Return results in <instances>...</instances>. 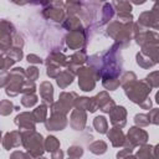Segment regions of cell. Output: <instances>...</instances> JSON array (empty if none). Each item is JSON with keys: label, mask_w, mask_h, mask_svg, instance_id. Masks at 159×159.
I'll use <instances>...</instances> for the list:
<instances>
[{"label": "cell", "mask_w": 159, "mask_h": 159, "mask_svg": "<svg viewBox=\"0 0 159 159\" xmlns=\"http://www.w3.org/2000/svg\"><path fill=\"white\" fill-rule=\"evenodd\" d=\"M22 145L27 153H30L35 159L42 157L45 152V140L40 133L36 130H21Z\"/></svg>", "instance_id": "cell-1"}, {"label": "cell", "mask_w": 159, "mask_h": 159, "mask_svg": "<svg viewBox=\"0 0 159 159\" xmlns=\"http://www.w3.org/2000/svg\"><path fill=\"white\" fill-rule=\"evenodd\" d=\"M152 91V87L147 83L145 80L142 81H134L124 87L125 96L134 103L142 104L145 99L149 98V93Z\"/></svg>", "instance_id": "cell-2"}, {"label": "cell", "mask_w": 159, "mask_h": 159, "mask_svg": "<svg viewBox=\"0 0 159 159\" xmlns=\"http://www.w3.org/2000/svg\"><path fill=\"white\" fill-rule=\"evenodd\" d=\"M27 80L29 78L26 75V70H24L21 67L12 68L11 71H9V80H7V84L5 87V93L10 97L17 96L19 93H21L22 86Z\"/></svg>", "instance_id": "cell-3"}, {"label": "cell", "mask_w": 159, "mask_h": 159, "mask_svg": "<svg viewBox=\"0 0 159 159\" xmlns=\"http://www.w3.org/2000/svg\"><path fill=\"white\" fill-rule=\"evenodd\" d=\"M77 93L76 92H61L58 101L53 102V104L50 107L51 114H62L66 116L73 107L75 102L77 99Z\"/></svg>", "instance_id": "cell-4"}, {"label": "cell", "mask_w": 159, "mask_h": 159, "mask_svg": "<svg viewBox=\"0 0 159 159\" xmlns=\"http://www.w3.org/2000/svg\"><path fill=\"white\" fill-rule=\"evenodd\" d=\"M77 76H78V86L84 92H91L96 86V81L99 80L97 72L89 66L80 67Z\"/></svg>", "instance_id": "cell-5"}, {"label": "cell", "mask_w": 159, "mask_h": 159, "mask_svg": "<svg viewBox=\"0 0 159 159\" xmlns=\"http://www.w3.org/2000/svg\"><path fill=\"white\" fill-rule=\"evenodd\" d=\"M16 34L14 25L10 21L1 20V30H0V48L1 53H5L12 47L14 35Z\"/></svg>", "instance_id": "cell-6"}, {"label": "cell", "mask_w": 159, "mask_h": 159, "mask_svg": "<svg viewBox=\"0 0 159 159\" xmlns=\"http://www.w3.org/2000/svg\"><path fill=\"white\" fill-rule=\"evenodd\" d=\"M138 24L145 29L152 27L154 30H159V0L154 2L152 10L144 11L139 15Z\"/></svg>", "instance_id": "cell-7"}, {"label": "cell", "mask_w": 159, "mask_h": 159, "mask_svg": "<svg viewBox=\"0 0 159 159\" xmlns=\"http://www.w3.org/2000/svg\"><path fill=\"white\" fill-rule=\"evenodd\" d=\"M147 140H148V133L142 129L140 127H132L129 128L128 133H127V140H125V144H124V148H132L134 149L135 147H140V145H144L147 144Z\"/></svg>", "instance_id": "cell-8"}, {"label": "cell", "mask_w": 159, "mask_h": 159, "mask_svg": "<svg viewBox=\"0 0 159 159\" xmlns=\"http://www.w3.org/2000/svg\"><path fill=\"white\" fill-rule=\"evenodd\" d=\"M47 5L50 7L43 9L42 15L48 20H52L56 22H63L65 17H66V11H65V9H62L65 6V2L56 1V2H47Z\"/></svg>", "instance_id": "cell-9"}, {"label": "cell", "mask_w": 159, "mask_h": 159, "mask_svg": "<svg viewBox=\"0 0 159 159\" xmlns=\"http://www.w3.org/2000/svg\"><path fill=\"white\" fill-rule=\"evenodd\" d=\"M15 124L19 127L20 130H35L36 129V120L32 116V112H22L15 117Z\"/></svg>", "instance_id": "cell-10"}, {"label": "cell", "mask_w": 159, "mask_h": 159, "mask_svg": "<svg viewBox=\"0 0 159 159\" xmlns=\"http://www.w3.org/2000/svg\"><path fill=\"white\" fill-rule=\"evenodd\" d=\"M109 120L113 127L122 129L127 123V109L123 106H116L109 112Z\"/></svg>", "instance_id": "cell-11"}, {"label": "cell", "mask_w": 159, "mask_h": 159, "mask_svg": "<svg viewBox=\"0 0 159 159\" xmlns=\"http://www.w3.org/2000/svg\"><path fill=\"white\" fill-rule=\"evenodd\" d=\"M134 39L137 40V43L140 45L142 47L153 46V45H158L159 43V34L155 32V31H149L148 29H145L142 32H139Z\"/></svg>", "instance_id": "cell-12"}, {"label": "cell", "mask_w": 159, "mask_h": 159, "mask_svg": "<svg viewBox=\"0 0 159 159\" xmlns=\"http://www.w3.org/2000/svg\"><path fill=\"white\" fill-rule=\"evenodd\" d=\"M88 60L86 51L84 50H80L76 51L71 57H68V65H67V70L70 72H72L73 75H77L80 67H82V65Z\"/></svg>", "instance_id": "cell-13"}, {"label": "cell", "mask_w": 159, "mask_h": 159, "mask_svg": "<svg viewBox=\"0 0 159 159\" xmlns=\"http://www.w3.org/2000/svg\"><path fill=\"white\" fill-rule=\"evenodd\" d=\"M67 124H68L67 117L62 116V114H51V117L48 119H46V122H45V127L50 132L63 130L67 127Z\"/></svg>", "instance_id": "cell-14"}, {"label": "cell", "mask_w": 159, "mask_h": 159, "mask_svg": "<svg viewBox=\"0 0 159 159\" xmlns=\"http://www.w3.org/2000/svg\"><path fill=\"white\" fill-rule=\"evenodd\" d=\"M84 42H86V36H84L83 30H81V31H72V32H68L66 35V43H67V46L71 50L80 51V48L83 47Z\"/></svg>", "instance_id": "cell-15"}, {"label": "cell", "mask_w": 159, "mask_h": 159, "mask_svg": "<svg viewBox=\"0 0 159 159\" xmlns=\"http://www.w3.org/2000/svg\"><path fill=\"white\" fill-rule=\"evenodd\" d=\"M22 145V134L21 130H11L4 134L2 138V147L6 150Z\"/></svg>", "instance_id": "cell-16"}, {"label": "cell", "mask_w": 159, "mask_h": 159, "mask_svg": "<svg viewBox=\"0 0 159 159\" xmlns=\"http://www.w3.org/2000/svg\"><path fill=\"white\" fill-rule=\"evenodd\" d=\"M86 122H87V113H86V111L75 108L71 112L70 124H71L72 129H75V130H83L84 127H86Z\"/></svg>", "instance_id": "cell-17"}, {"label": "cell", "mask_w": 159, "mask_h": 159, "mask_svg": "<svg viewBox=\"0 0 159 159\" xmlns=\"http://www.w3.org/2000/svg\"><path fill=\"white\" fill-rule=\"evenodd\" d=\"M94 98H96V102H97L98 108H99L103 113H109V112L116 107L114 101L109 97V94H108L106 91L99 92L97 96H94Z\"/></svg>", "instance_id": "cell-18"}, {"label": "cell", "mask_w": 159, "mask_h": 159, "mask_svg": "<svg viewBox=\"0 0 159 159\" xmlns=\"http://www.w3.org/2000/svg\"><path fill=\"white\" fill-rule=\"evenodd\" d=\"M40 97L42 99V103L46 106H52L53 104V87L48 81H43L40 83Z\"/></svg>", "instance_id": "cell-19"}, {"label": "cell", "mask_w": 159, "mask_h": 159, "mask_svg": "<svg viewBox=\"0 0 159 159\" xmlns=\"http://www.w3.org/2000/svg\"><path fill=\"white\" fill-rule=\"evenodd\" d=\"M107 137H108V139L111 140L112 145L116 147V148L124 147L125 140H127V137L124 135L123 130H122L120 128H116V127H113L112 129H109V130L107 132Z\"/></svg>", "instance_id": "cell-20"}, {"label": "cell", "mask_w": 159, "mask_h": 159, "mask_svg": "<svg viewBox=\"0 0 159 159\" xmlns=\"http://www.w3.org/2000/svg\"><path fill=\"white\" fill-rule=\"evenodd\" d=\"M75 108H78V109H82V111H89L91 113L96 112L98 109V106H97V102H96V98L92 97H77L76 102H75Z\"/></svg>", "instance_id": "cell-21"}, {"label": "cell", "mask_w": 159, "mask_h": 159, "mask_svg": "<svg viewBox=\"0 0 159 159\" xmlns=\"http://www.w3.org/2000/svg\"><path fill=\"white\" fill-rule=\"evenodd\" d=\"M46 65H55V66H58V67H67L68 65V57L65 56L62 52H57V51H53L51 55H48L47 57V61H46Z\"/></svg>", "instance_id": "cell-22"}, {"label": "cell", "mask_w": 159, "mask_h": 159, "mask_svg": "<svg viewBox=\"0 0 159 159\" xmlns=\"http://www.w3.org/2000/svg\"><path fill=\"white\" fill-rule=\"evenodd\" d=\"M62 26L65 29H67L70 32L82 30V22L80 20V17H77V16H67L65 19V21L62 22Z\"/></svg>", "instance_id": "cell-23"}, {"label": "cell", "mask_w": 159, "mask_h": 159, "mask_svg": "<svg viewBox=\"0 0 159 159\" xmlns=\"http://www.w3.org/2000/svg\"><path fill=\"white\" fill-rule=\"evenodd\" d=\"M73 78H75V75L72 72H70L68 70H66L58 75V77L56 78V82L60 88H66L67 86H70L73 82Z\"/></svg>", "instance_id": "cell-24"}, {"label": "cell", "mask_w": 159, "mask_h": 159, "mask_svg": "<svg viewBox=\"0 0 159 159\" xmlns=\"http://www.w3.org/2000/svg\"><path fill=\"white\" fill-rule=\"evenodd\" d=\"M108 149V145L104 140H94L93 143H91L88 145V150L96 155H102L107 152Z\"/></svg>", "instance_id": "cell-25"}, {"label": "cell", "mask_w": 159, "mask_h": 159, "mask_svg": "<svg viewBox=\"0 0 159 159\" xmlns=\"http://www.w3.org/2000/svg\"><path fill=\"white\" fill-rule=\"evenodd\" d=\"M32 116H34L36 123H40V122L45 123L47 119V106L45 103H41L32 111Z\"/></svg>", "instance_id": "cell-26"}, {"label": "cell", "mask_w": 159, "mask_h": 159, "mask_svg": "<svg viewBox=\"0 0 159 159\" xmlns=\"http://www.w3.org/2000/svg\"><path fill=\"white\" fill-rule=\"evenodd\" d=\"M93 127L99 134H107L108 132V122L104 116H97L93 119Z\"/></svg>", "instance_id": "cell-27"}, {"label": "cell", "mask_w": 159, "mask_h": 159, "mask_svg": "<svg viewBox=\"0 0 159 159\" xmlns=\"http://www.w3.org/2000/svg\"><path fill=\"white\" fill-rule=\"evenodd\" d=\"M153 145L150 144H144V145H140L135 157L137 159H153Z\"/></svg>", "instance_id": "cell-28"}, {"label": "cell", "mask_w": 159, "mask_h": 159, "mask_svg": "<svg viewBox=\"0 0 159 159\" xmlns=\"http://www.w3.org/2000/svg\"><path fill=\"white\" fill-rule=\"evenodd\" d=\"M142 52L145 53L148 57H150L154 63H159V43L153 45V46L142 47Z\"/></svg>", "instance_id": "cell-29"}, {"label": "cell", "mask_w": 159, "mask_h": 159, "mask_svg": "<svg viewBox=\"0 0 159 159\" xmlns=\"http://www.w3.org/2000/svg\"><path fill=\"white\" fill-rule=\"evenodd\" d=\"M114 15V7L109 2H104L102 7V24H107Z\"/></svg>", "instance_id": "cell-30"}, {"label": "cell", "mask_w": 159, "mask_h": 159, "mask_svg": "<svg viewBox=\"0 0 159 159\" xmlns=\"http://www.w3.org/2000/svg\"><path fill=\"white\" fill-rule=\"evenodd\" d=\"M135 58H137V63H138L140 67H143V68H150V67H153V66L155 65V63L153 62V60H152L150 57H148L145 53H143L142 51L137 53Z\"/></svg>", "instance_id": "cell-31"}, {"label": "cell", "mask_w": 159, "mask_h": 159, "mask_svg": "<svg viewBox=\"0 0 159 159\" xmlns=\"http://www.w3.org/2000/svg\"><path fill=\"white\" fill-rule=\"evenodd\" d=\"M57 149H60V140L53 135H48L45 139V150H47L50 153H53Z\"/></svg>", "instance_id": "cell-32"}, {"label": "cell", "mask_w": 159, "mask_h": 159, "mask_svg": "<svg viewBox=\"0 0 159 159\" xmlns=\"http://www.w3.org/2000/svg\"><path fill=\"white\" fill-rule=\"evenodd\" d=\"M112 5L114 10H117V14H125L132 11V4L129 1H113Z\"/></svg>", "instance_id": "cell-33"}, {"label": "cell", "mask_w": 159, "mask_h": 159, "mask_svg": "<svg viewBox=\"0 0 159 159\" xmlns=\"http://www.w3.org/2000/svg\"><path fill=\"white\" fill-rule=\"evenodd\" d=\"M81 2H76V1H70V2H65V10L67 16H76L77 12L81 11Z\"/></svg>", "instance_id": "cell-34"}, {"label": "cell", "mask_w": 159, "mask_h": 159, "mask_svg": "<svg viewBox=\"0 0 159 159\" xmlns=\"http://www.w3.org/2000/svg\"><path fill=\"white\" fill-rule=\"evenodd\" d=\"M37 101L39 99H37V96L35 93H26L21 98V104L26 108H31L37 103Z\"/></svg>", "instance_id": "cell-35"}, {"label": "cell", "mask_w": 159, "mask_h": 159, "mask_svg": "<svg viewBox=\"0 0 159 159\" xmlns=\"http://www.w3.org/2000/svg\"><path fill=\"white\" fill-rule=\"evenodd\" d=\"M134 81H137V76H135V73L132 72V71H127V72H124V73L119 77V83H120V86H122L123 88H124L125 86H128L129 83L134 82Z\"/></svg>", "instance_id": "cell-36"}, {"label": "cell", "mask_w": 159, "mask_h": 159, "mask_svg": "<svg viewBox=\"0 0 159 159\" xmlns=\"http://www.w3.org/2000/svg\"><path fill=\"white\" fill-rule=\"evenodd\" d=\"M1 55H5L7 56L9 58H11L12 61H20L22 57H24V53H22V50L21 48H16V47H11L9 51H6L5 53H1Z\"/></svg>", "instance_id": "cell-37"}, {"label": "cell", "mask_w": 159, "mask_h": 159, "mask_svg": "<svg viewBox=\"0 0 159 159\" xmlns=\"http://www.w3.org/2000/svg\"><path fill=\"white\" fill-rule=\"evenodd\" d=\"M14 109H15V107H14L11 101L2 99L0 102V113H1V116H9Z\"/></svg>", "instance_id": "cell-38"}, {"label": "cell", "mask_w": 159, "mask_h": 159, "mask_svg": "<svg viewBox=\"0 0 159 159\" xmlns=\"http://www.w3.org/2000/svg\"><path fill=\"white\" fill-rule=\"evenodd\" d=\"M102 83H103V87L108 91H116L120 86L119 78H106L102 81Z\"/></svg>", "instance_id": "cell-39"}, {"label": "cell", "mask_w": 159, "mask_h": 159, "mask_svg": "<svg viewBox=\"0 0 159 159\" xmlns=\"http://www.w3.org/2000/svg\"><path fill=\"white\" fill-rule=\"evenodd\" d=\"M134 123L137 127H147L150 124L149 122V117L148 114H144V113H139V114H135L134 116Z\"/></svg>", "instance_id": "cell-40"}, {"label": "cell", "mask_w": 159, "mask_h": 159, "mask_svg": "<svg viewBox=\"0 0 159 159\" xmlns=\"http://www.w3.org/2000/svg\"><path fill=\"white\" fill-rule=\"evenodd\" d=\"M67 154L70 158H73V159H78L83 155V148L81 145H71L68 149H67Z\"/></svg>", "instance_id": "cell-41"}, {"label": "cell", "mask_w": 159, "mask_h": 159, "mask_svg": "<svg viewBox=\"0 0 159 159\" xmlns=\"http://www.w3.org/2000/svg\"><path fill=\"white\" fill-rule=\"evenodd\" d=\"M147 83L153 88V87H159V71H154V72H150L145 78Z\"/></svg>", "instance_id": "cell-42"}, {"label": "cell", "mask_w": 159, "mask_h": 159, "mask_svg": "<svg viewBox=\"0 0 159 159\" xmlns=\"http://www.w3.org/2000/svg\"><path fill=\"white\" fill-rule=\"evenodd\" d=\"M26 75H27V78L30 81L35 82L39 78V76H40V71H39V68L36 66H29L26 68Z\"/></svg>", "instance_id": "cell-43"}, {"label": "cell", "mask_w": 159, "mask_h": 159, "mask_svg": "<svg viewBox=\"0 0 159 159\" xmlns=\"http://www.w3.org/2000/svg\"><path fill=\"white\" fill-rule=\"evenodd\" d=\"M10 159H35L30 153L22 150H15L10 154Z\"/></svg>", "instance_id": "cell-44"}, {"label": "cell", "mask_w": 159, "mask_h": 159, "mask_svg": "<svg viewBox=\"0 0 159 159\" xmlns=\"http://www.w3.org/2000/svg\"><path fill=\"white\" fill-rule=\"evenodd\" d=\"M14 63H15V61H12L11 58H9L5 55H1V58H0V68H1V71H7Z\"/></svg>", "instance_id": "cell-45"}, {"label": "cell", "mask_w": 159, "mask_h": 159, "mask_svg": "<svg viewBox=\"0 0 159 159\" xmlns=\"http://www.w3.org/2000/svg\"><path fill=\"white\" fill-rule=\"evenodd\" d=\"M61 72H62V71H61V67H58V66H55V65H48V66H47L46 73H47V76L51 77V78H57Z\"/></svg>", "instance_id": "cell-46"}, {"label": "cell", "mask_w": 159, "mask_h": 159, "mask_svg": "<svg viewBox=\"0 0 159 159\" xmlns=\"http://www.w3.org/2000/svg\"><path fill=\"white\" fill-rule=\"evenodd\" d=\"M148 117L152 124H159V108H153L148 113Z\"/></svg>", "instance_id": "cell-47"}, {"label": "cell", "mask_w": 159, "mask_h": 159, "mask_svg": "<svg viewBox=\"0 0 159 159\" xmlns=\"http://www.w3.org/2000/svg\"><path fill=\"white\" fill-rule=\"evenodd\" d=\"M22 46H24V39L22 36H20L17 32L14 35V42H12V47H16V48H21L22 50Z\"/></svg>", "instance_id": "cell-48"}, {"label": "cell", "mask_w": 159, "mask_h": 159, "mask_svg": "<svg viewBox=\"0 0 159 159\" xmlns=\"http://www.w3.org/2000/svg\"><path fill=\"white\" fill-rule=\"evenodd\" d=\"M133 153V149L132 148H123V149H120L118 153H117V159H124L125 157H128V155H130Z\"/></svg>", "instance_id": "cell-49"}, {"label": "cell", "mask_w": 159, "mask_h": 159, "mask_svg": "<svg viewBox=\"0 0 159 159\" xmlns=\"http://www.w3.org/2000/svg\"><path fill=\"white\" fill-rule=\"evenodd\" d=\"M26 58H27V62H29V63H32V65H37V63H42V62H43L41 57H39L37 55H34V53L27 55Z\"/></svg>", "instance_id": "cell-50"}, {"label": "cell", "mask_w": 159, "mask_h": 159, "mask_svg": "<svg viewBox=\"0 0 159 159\" xmlns=\"http://www.w3.org/2000/svg\"><path fill=\"white\" fill-rule=\"evenodd\" d=\"M63 155H65V153L61 149H57L56 152L51 153V159H63Z\"/></svg>", "instance_id": "cell-51"}, {"label": "cell", "mask_w": 159, "mask_h": 159, "mask_svg": "<svg viewBox=\"0 0 159 159\" xmlns=\"http://www.w3.org/2000/svg\"><path fill=\"white\" fill-rule=\"evenodd\" d=\"M152 104H153V103H152L150 98H148V99H145V101H144L142 104H139V106H140L143 109H152Z\"/></svg>", "instance_id": "cell-52"}, {"label": "cell", "mask_w": 159, "mask_h": 159, "mask_svg": "<svg viewBox=\"0 0 159 159\" xmlns=\"http://www.w3.org/2000/svg\"><path fill=\"white\" fill-rule=\"evenodd\" d=\"M153 159H159V144L153 148Z\"/></svg>", "instance_id": "cell-53"}, {"label": "cell", "mask_w": 159, "mask_h": 159, "mask_svg": "<svg viewBox=\"0 0 159 159\" xmlns=\"http://www.w3.org/2000/svg\"><path fill=\"white\" fill-rule=\"evenodd\" d=\"M124 159H137V157H135V155H133V154H130V155H128V157H125Z\"/></svg>", "instance_id": "cell-54"}, {"label": "cell", "mask_w": 159, "mask_h": 159, "mask_svg": "<svg viewBox=\"0 0 159 159\" xmlns=\"http://www.w3.org/2000/svg\"><path fill=\"white\" fill-rule=\"evenodd\" d=\"M155 102L159 104V91L157 92V94H155Z\"/></svg>", "instance_id": "cell-55"}, {"label": "cell", "mask_w": 159, "mask_h": 159, "mask_svg": "<svg viewBox=\"0 0 159 159\" xmlns=\"http://www.w3.org/2000/svg\"><path fill=\"white\" fill-rule=\"evenodd\" d=\"M36 159H47V158H45V157H39V158H36Z\"/></svg>", "instance_id": "cell-56"}, {"label": "cell", "mask_w": 159, "mask_h": 159, "mask_svg": "<svg viewBox=\"0 0 159 159\" xmlns=\"http://www.w3.org/2000/svg\"><path fill=\"white\" fill-rule=\"evenodd\" d=\"M68 159H73V158H68Z\"/></svg>", "instance_id": "cell-57"}]
</instances>
